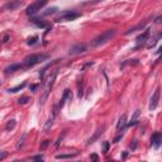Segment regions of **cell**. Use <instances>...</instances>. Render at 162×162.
I'll return each mask as SVG.
<instances>
[{
  "mask_svg": "<svg viewBox=\"0 0 162 162\" xmlns=\"http://www.w3.org/2000/svg\"><path fill=\"white\" fill-rule=\"evenodd\" d=\"M56 76H57V70H55V71L50 72L46 77V80L43 81V88H42V91H41V96H39V104L41 107H43L48 95H50L51 90L53 88V84H55V80H56Z\"/></svg>",
  "mask_w": 162,
  "mask_h": 162,
  "instance_id": "1",
  "label": "cell"
},
{
  "mask_svg": "<svg viewBox=\"0 0 162 162\" xmlns=\"http://www.w3.org/2000/svg\"><path fill=\"white\" fill-rule=\"evenodd\" d=\"M117 36V31L115 29H109V31H105L104 33L99 34L96 38L93 39V42H91V46L93 47H99V46H104L107 45L109 41H111L113 38H114Z\"/></svg>",
  "mask_w": 162,
  "mask_h": 162,
  "instance_id": "2",
  "label": "cell"
},
{
  "mask_svg": "<svg viewBox=\"0 0 162 162\" xmlns=\"http://www.w3.org/2000/svg\"><path fill=\"white\" fill-rule=\"evenodd\" d=\"M48 58V55L47 53H36V55H31L28 56V57H25L24 60V67L25 68H31L33 66L38 65V63L43 62Z\"/></svg>",
  "mask_w": 162,
  "mask_h": 162,
  "instance_id": "3",
  "label": "cell"
},
{
  "mask_svg": "<svg viewBox=\"0 0 162 162\" xmlns=\"http://www.w3.org/2000/svg\"><path fill=\"white\" fill-rule=\"evenodd\" d=\"M81 17V13L79 12H75V10H65V12H61V14H58L56 17V22L61 23V22H71V20H75L77 18Z\"/></svg>",
  "mask_w": 162,
  "mask_h": 162,
  "instance_id": "4",
  "label": "cell"
},
{
  "mask_svg": "<svg viewBox=\"0 0 162 162\" xmlns=\"http://www.w3.org/2000/svg\"><path fill=\"white\" fill-rule=\"evenodd\" d=\"M46 4H47V0H36V2L32 3L27 8V10H25L27 15H34V14H37Z\"/></svg>",
  "mask_w": 162,
  "mask_h": 162,
  "instance_id": "5",
  "label": "cell"
},
{
  "mask_svg": "<svg viewBox=\"0 0 162 162\" xmlns=\"http://www.w3.org/2000/svg\"><path fill=\"white\" fill-rule=\"evenodd\" d=\"M23 4H24L23 0H12V2L6 3V4L4 5V10H10V12L17 10V9H19Z\"/></svg>",
  "mask_w": 162,
  "mask_h": 162,
  "instance_id": "6",
  "label": "cell"
},
{
  "mask_svg": "<svg viewBox=\"0 0 162 162\" xmlns=\"http://www.w3.org/2000/svg\"><path fill=\"white\" fill-rule=\"evenodd\" d=\"M150 34H151V32H150V29H146L142 34H139V36L137 37V46H136V48H139V47H142L147 41H148V38H150Z\"/></svg>",
  "mask_w": 162,
  "mask_h": 162,
  "instance_id": "7",
  "label": "cell"
},
{
  "mask_svg": "<svg viewBox=\"0 0 162 162\" xmlns=\"http://www.w3.org/2000/svg\"><path fill=\"white\" fill-rule=\"evenodd\" d=\"M158 101H160V90L157 89L154 91V94L152 95L151 100H150V109L151 110H154L157 107H158Z\"/></svg>",
  "mask_w": 162,
  "mask_h": 162,
  "instance_id": "8",
  "label": "cell"
},
{
  "mask_svg": "<svg viewBox=\"0 0 162 162\" xmlns=\"http://www.w3.org/2000/svg\"><path fill=\"white\" fill-rule=\"evenodd\" d=\"M161 143H162V134L160 132L153 133L152 137H151V144L154 147V148H158V147L161 146Z\"/></svg>",
  "mask_w": 162,
  "mask_h": 162,
  "instance_id": "9",
  "label": "cell"
},
{
  "mask_svg": "<svg viewBox=\"0 0 162 162\" xmlns=\"http://www.w3.org/2000/svg\"><path fill=\"white\" fill-rule=\"evenodd\" d=\"M84 52H86V46L85 45H76V46L70 48V55H72V56L80 55V53H84Z\"/></svg>",
  "mask_w": 162,
  "mask_h": 162,
  "instance_id": "10",
  "label": "cell"
},
{
  "mask_svg": "<svg viewBox=\"0 0 162 162\" xmlns=\"http://www.w3.org/2000/svg\"><path fill=\"white\" fill-rule=\"evenodd\" d=\"M31 22L34 25H37L38 28H43V29H50V28H51V24L50 23H47V22H45V20H42V19L33 18V19H31Z\"/></svg>",
  "mask_w": 162,
  "mask_h": 162,
  "instance_id": "11",
  "label": "cell"
},
{
  "mask_svg": "<svg viewBox=\"0 0 162 162\" xmlns=\"http://www.w3.org/2000/svg\"><path fill=\"white\" fill-rule=\"evenodd\" d=\"M104 131H105V127H100V128H98V129H96V132L94 133V136H93V137H91V138L88 141V144L94 143L95 141H96V139L99 138V137L103 134V133H104Z\"/></svg>",
  "mask_w": 162,
  "mask_h": 162,
  "instance_id": "12",
  "label": "cell"
},
{
  "mask_svg": "<svg viewBox=\"0 0 162 162\" xmlns=\"http://www.w3.org/2000/svg\"><path fill=\"white\" fill-rule=\"evenodd\" d=\"M127 117H125V114L124 115H122L121 118H119V122H118V124H117V131L118 132H121V131H124L125 129V127H127Z\"/></svg>",
  "mask_w": 162,
  "mask_h": 162,
  "instance_id": "13",
  "label": "cell"
},
{
  "mask_svg": "<svg viewBox=\"0 0 162 162\" xmlns=\"http://www.w3.org/2000/svg\"><path fill=\"white\" fill-rule=\"evenodd\" d=\"M20 68H23L22 63H13V65H10V66H8L5 68V72L6 74H13V72L18 71V70H20Z\"/></svg>",
  "mask_w": 162,
  "mask_h": 162,
  "instance_id": "14",
  "label": "cell"
},
{
  "mask_svg": "<svg viewBox=\"0 0 162 162\" xmlns=\"http://www.w3.org/2000/svg\"><path fill=\"white\" fill-rule=\"evenodd\" d=\"M67 99H68V100L72 99V94H71V91H70L68 89L65 90V93H63V96H62V99H61V101H60V104H58V107L62 108L63 104H65V101H66Z\"/></svg>",
  "mask_w": 162,
  "mask_h": 162,
  "instance_id": "15",
  "label": "cell"
},
{
  "mask_svg": "<svg viewBox=\"0 0 162 162\" xmlns=\"http://www.w3.org/2000/svg\"><path fill=\"white\" fill-rule=\"evenodd\" d=\"M139 115H141V110L137 109L134 113H133V117H132V119H131V122L127 123V125H136V124L138 123V118H139Z\"/></svg>",
  "mask_w": 162,
  "mask_h": 162,
  "instance_id": "16",
  "label": "cell"
},
{
  "mask_svg": "<svg viewBox=\"0 0 162 162\" xmlns=\"http://www.w3.org/2000/svg\"><path fill=\"white\" fill-rule=\"evenodd\" d=\"M56 113H57V111H56V108H55L53 115H52V117H51V118L47 121V123H46V125H45V128H43V131H45V132H47V131H48V129H50L51 127H52V124H53V119H55V117H56Z\"/></svg>",
  "mask_w": 162,
  "mask_h": 162,
  "instance_id": "17",
  "label": "cell"
},
{
  "mask_svg": "<svg viewBox=\"0 0 162 162\" xmlns=\"http://www.w3.org/2000/svg\"><path fill=\"white\" fill-rule=\"evenodd\" d=\"M15 125H17V121H15V119H12V121H9L8 123H6L5 129L6 131H13L14 128H15Z\"/></svg>",
  "mask_w": 162,
  "mask_h": 162,
  "instance_id": "18",
  "label": "cell"
},
{
  "mask_svg": "<svg viewBox=\"0 0 162 162\" xmlns=\"http://www.w3.org/2000/svg\"><path fill=\"white\" fill-rule=\"evenodd\" d=\"M24 86H25V82L20 84V85H17L15 88H10V89H8V93H17V91L24 89Z\"/></svg>",
  "mask_w": 162,
  "mask_h": 162,
  "instance_id": "19",
  "label": "cell"
},
{
  "mask_svg": "<svg viewBox=\"0 0 162 162\" xmlns=\"http://www.w3.org/2000/svg\"><path fill=\"white\" fill-rule=\"evenodd\" d=\"M75 156H77V153H70V154H57L56 156V158L57 160H65V158H72V157H75Z\"/></svg>",
  "mask_w": 162,
  "mask_h": 162,
  "instance_id": "20",
  "label": "cell"
},
{
  "mask_svg": "<svg viewBox=\"0 0 162 162\" xmlns=\"http://www.w3.org/2000/svg\"><path fill=\"white\" fill-rule=\"evenodd\" d=\"M58 9L56 8V6H52V8H50V9H47V10H45L43 13H42V15H52V14H55L56 12H57Z\"/></svg>",
  "mask_w": 162,
  "mask_h": 162,
  "instance_id": "21",
  "label": "cell"
},
{
  "mask_svg": "<svg viewBox=\"0 0 162 162\" xmlns=\"http://www.w3.org/2000/svg\"><path fill=\"white\" fill-rule=\"evenodd\" d=\"M37 41H38V36H33V37H29V38H28L27 43L29 45V46H33V45L37 43Z\"/></svg>",
  "mask_w": 162,
  "mask_h": 162,
  "instance_id": "22",
  "label": "cell"
},
{
  "mask_svg": "<svg viewBox=\"0 0 162 162\" xmlns=\"http://www.w3.org/2000/svg\"><path fill=\"white\" fill-rule=\"evenodd\" d=\"M160 38H161V34L158 33L157 36H156V37H154V38L152 39V42H151V43H150L148 46H147V47H148V48H152V47H154V46H156V43L158 42V39H160Z\"/></svg>",
  "mask_w": 162,
  "mask_h": 162,
  "instance_id": "23",
  "label": "cell"
},
{
  "mask_svg": "<svg viewBox=\"0 0 162 162\" xmlns=\"http://www.w3.org/2000/svg\"><path fill=\"white\" fill-rule=\"evenodd\" d=\"M28 101H29V99H28L27 96H22V98H20V99L18 100V104H22V105H23V104H27Z\"/></svg>",
  "mask_w": 162,
  "mask_h": 162,
  "instance_id": "24",
  "label": "cell"
},
{
  "mask_svg": "<svg viewBox=\"0 0 162 162\" xmlns=\"http://www.w3.org/2000/svg\"><path fill=\"white\" fill-rule=\"evenodd\" d=\"M24 139H25V136H22V138L19 139V143H18V146H17V148H18V150H19V148H22V147H23Z\"/></svg>",
  "mask_w": 162,
  "mask_h": 162,
  "instance_id": "25",
  "label": "cell"
},
{
  "mask_svg": "<svg viewBox=\"0 0 162 162\" xmlns=\"http://www.w3.org/2000/svg\"><path fill=\"white\" fill-rule=\"evenodd\" d=\"M32 160H34V161H43V160H45V157L42 156V154H38V156H34Z\"/></svg>",
  "mask_w": 162,
  "mask_h": 162,
  "instance_id": "26",
  "label": "cell"
},
{
  "mask_svg": "<svg viewBox=\"0 0 162 162\" xmlns=\"http://www.w3.org/2000/svg\"><path fill=\"white\" fill-rule=\"evenodd\" d=\"M48 144H50V141H45V142H42V144H41V150H45Z\"/></svg>",
  "mask_w": 162,
  "mask_h": 162,
  "instance_id": "27",
  "label": "cell"
},
{
  "mask_svg": "<svg viewBox=\"0 0 162 162\" xmlns=\"http://www.w3.org/2000/svg\"><path fill=\"white\" fill-rule=\"evenodd\" d=\"M6 156H8V153H6L5 151H3V152H0V161H3L4 158H6Z\"/></svg>",
  "mask_w": 162,
  "mask_h": 162,
  "instance_id": "28",
  "label": "cell"
},
{
  "mask_svg": "<svg viewBox=\"0 0 162 162\" xmlns=\"http://www.w3.org/2000/svg\"><path fill=\"white\" fill-rule=\"evenodd\" d=\"M108 150H109V143H108V142H104V148H103V152H104V153H107V152H108Z\"/></svg>",
  "mask_w": 162,
  "mask_h": 162,
  "instance_id": "29",
  "label": "cell"
},
{
  "mask_svg": "<svg viewBox=\"0 0 162 162\" xmlns=\"http://www.w3.org/2000/svg\"><path fill=\"white\" fill-rule=\"evenodd\" d=\"M90 160H93V161H99V157H98L96 154H91V156H90Z\"/></svg>",
  "mask_w": 162,
  "mask_h": 162,
  "instance_id": "30",
  "label": "cell"
},
{
  "mask_svg": "<svg viewBox=\"0 0 162 162\" xmlns=\"http://www.w3.org/2000/svg\"><path fill=\"white\" fill-rule=\"evenodd\" d=\"M89 66H93V62H89V63H86V65H84V67L81 68V71H84L86 67H89Z\"/></svg>",
  "mask_w": 162,
  "mask_h": 162,
  "instance_id": "31",
  "label": "cell"
},
{
  "mask_svg": "<svg viewBox=\"0 0 162 162\" xmlns=\"http://www.w3.org/2000/svg\"><path fill=\"white\" fill-rule=\"evenodd\" d=\"M131 148H132V150H136V148H137V141H134V142H133V144H131Z\"/></svg>",
  "mask_w": 162,
  "mask_h": 162,
  "instance_id": "32",
  "label": "cell"
},
{
  "mask_svg": "<svg viewBox=\"0 0 162 162\" xmlns=\"http://www.w3.org/2000/svg\"><path fill=\"white\" fill-rule=\"evenodd\" d=\"M154 22H156V23H161V17H157V18H156V20H154Z\"/></svg>",
  "mask_w": 162,
  "mask_h": 162,
  "instance_id": "33",
  "label": "cell"
},
{
  "mask_svg": "<svg viewBox=\"0 0 162 162\" xmlns=\"http://www.w3.org/2000/svg\"><path fill=\"white\" fill-rule=\"evenodd\" d=\"M37 86H38V85H33V86L31 88V89H32V91H33V93H34V90H36V89H37Z\"/></svg>",
  "mask_w": 162,
  "mask_h": 162,
  "instance_id": "34",
  "label": "cell"
}]
</instances>
